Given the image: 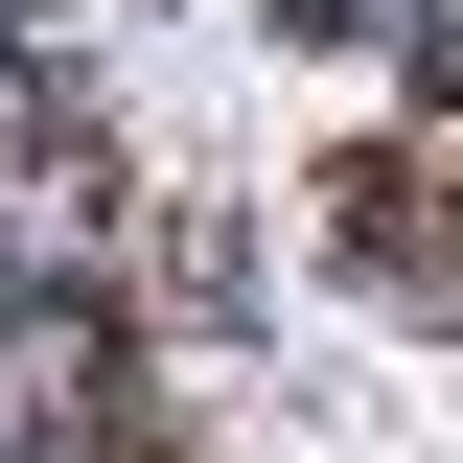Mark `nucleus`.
<instances>
[{
  "label": "nucleus",
  "mask_w": 463,
  "mask_h": 463,
  "mask_svg": "<svg viewBox=\"0 0 463 463\" xmlns=\"http://www.w3.org/2000/svg\"><path fill=\"white\" fill-rule=\"evenodd\" d=\"M0 24H47V0H0Z\"/></svg>",
  "instance_id": "f257e3e1"
},
{
  "label": "nucleus",
  "mask_w": 463,
  "mask_h": 463,
  "mask_svg": "<svg viewBox=\"0 0 463 463\" xmlns=\"http://www.w3.org/2000/svg\"><path fill=\"white\" fill-rule=\"evenodd\" d=\"M301 24H347V0H301Z\"/></svg>",
  "instance_id": "f03ea898"
}]
</instances>
